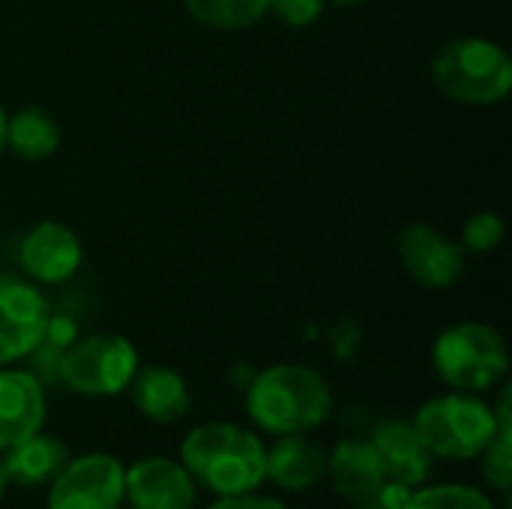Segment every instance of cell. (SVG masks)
Masks as SVG:
<instances>
[{"label":"cell","mask_w":512,"mask_h":509,"mask_svg":"<svg viewBox=\"0 0 512 509\" xmlns=\"http://www.w3.org/2000/svg\"><path fill=\"white\" fill-rule=\"evenodd\" d=\"M333 390L306 363H273L246 387V414L267 435H303L327 423Z\"/></svg>","instance_id":"cell-1"},{"label":"cell","mask_w":512,"mask_h":509,"mask_svg":"<svg viewBox=\"0 0 512 509\" xmlns=\"http://www.w3.org/2000/svg\"><path fill=\"white\" fill-rule=\"evenodd\" d=\"M267 444L240 423H201L180 444V462L210 495L255 492L264 483Z\"/></svg>","instance_id":"cell-2"},{"label":"cell","mask_w":512,"mask_h":509,"mask_svg":"<svg viewBox=\"0 0 512 509\" xmlns=\"http://www.w3.org/2000/svg\"><path fill=\"white\" fill-rule=\"evenodd\" d=\"M432 369L450 390L483 396L507 381L510 348L492 324L462 321L435 339Z\"/></svg>","instance_id":"cell-3"},{"label":"cell","mask_w":512,"mask_h":509,"mask_svg":"<svg viewBox=\"0 0 512 509\" xmlns=\"http://www.w3.org/2000/svg\"><path fill=\"white\" fill-rule=\"evenodd\" d=\"M411 423L432 459L444 462L480 459L498 432L495 408L486 399L459 390L423 402Z\"/></svg>","instance_id":"cell-4"},{"label":"cell","mask_w":512,"mask_h":509,"mask_svg":"<svg viewBox=\"0 0 512 509\" xmlns=\"http://www.w3.org/2000/svg\"><path fill=\"white\" fill-rule=\"evenodd\" d=\"M432 81L459 105H498L512 90V60L504 45L492 39L462 36L435 54Z\"/></svg>","instance_id":"cell-5"},{"label":"cell","mask_w":512,"mask_h":509,"mask_svg":"<svg viewBox=\"0 0 512 509\" xmlns=\"http://www.w3.org/2000/svg\"><path fill=\"white\" fill-rule=\"evenodd\" d=\"M138 351L120 333L75 336L57 357L54 375L60 384L87 399H108L126 393L138 372Z\"/></svg>","instance_id":"cell-6"},{"label":"cell","mask_w":512,"mask_h":509,"mask_svg":"<svg viewBox=\"0 0 512 509\" xmlns=\"http://www.w3.org/2000/svg\"><path fill=\"white\" fill-rule=\"evenodd\" d=\"M327 480L351 509H402L411 495L387 474L369 438H342L327 450Z\"/></svg>","instance_id":"cell-7"},{"label":"cell","mask_w":512,"mask_h":509,"mask_svg":"<svg viewBox=\"0 0 512 509\" xmlns=\"http://www.w3.org/2000/svg\"><path fill=\"white\" fill-rule=\"evenodd\" d=\"M126 465L108 453H84L48 483V509H120Z\"/></svg>","instance_id":"cell-8"},{"label":"cell","mask_w":512,"mask_h":509,"mask_svg":"<svg viewBox=\"0 0 512 509\" xmlns=\"http://www.w3.org/2000/svg\"><path fill=\"white\" fill-rule=\"evenodd\" d=\"M51 306L27 276L0 273V366L36 354L48 333Z\"/></svg>","instance_id":"cell-9"},{"label":"cell","mask_w":512,"mask_h":509,"mask_svg":"<svg viewBox=\"0 0 512 509\" xmlns=\"http://www.w3.org/2000/svg\"><path fill=\"white\" fill-rule=\"evenodd\" d=\"M123 504L132 509H195L198 483L180 459L147 456L126 468Z\"/></svg>","instance_id":"cell-10"},{"label":"cell","mask_w":512,"mask_h":509,"mask_svg":"<svg viewBox=\"0 0 512 509\" xmlns=\"http://www.w3.org/2000/svg\"><path fill=\"white\" fill-rule=\"evenodd\" d=\"M399 258L405 273L429 291H444L465 273L462 243L450 240L426 222H411L399 234Z\"/></svg>","instance_id":"cell-11"},{"label":"cell","mask_w":512,"mask_h":509,"mask_svg":"<svg viewBox=\"0 0 512 509\" xmlns=\"http://www.w3.org/2000/svg\"><path fill=\"white\" fill-rule=\"evenodd\" d=\"M81 261H84L81 237L57 219H45L33 225L18 246V264L24 276L36 285H60L72 279Z\"/></svg>","instance_id":"cell-12"},{"label":"cell","mask_w":512,"mask_h":509,"mask_svg":"<svg viewBox=\"0 0 512 509\" xmlns=\"http://www.w3.org/2000/svg\"><path fill=\"white\" fill-rule=\"evenodd\" d=\"M45 411L42 378L30 369L0 366V453L42 432Z\"/></svg>","instance_id":"cell-13"},{"label":"cell","mask_w":512,"mask_h":509,"mask_svg":"<svg viewBox=\"0 0 512 509\" xmlns=\"http://www.w3.org/2000/svg\"><path fill=\"white\" fill-rule=\"evenodd\" d=\"M264 480H270L282 492H306L327 480V450L309 432L303 435H279L273 447H267Z\"/></svg>","instance_id":"cell-14"},{"label":"cell","mask_w":512,"mask_h":509,"mask_svg":"<svg viewBox=\"0 0 512 509\" xmlns=\"http://www.w3.org/2000/svg\"><path fill=\"white\" fill-rule=\"evenodd\" d=\"M126 390H129L135 411L144 420L159 423V426L180 423L192 405L186 378L171 366H138Z\"/></svg>","instance_id":"cell-15"},{"label":"cell","mask_w":512,"mask_h":509,"mask_svg":"<svg viewBox=\"0 0 512 509\" xmlns=\"http://www.w3.org/2000/svg\"><path fill=\"white\" fill-rule=\"evenodd\" d=\"M369 441L375 444L387 474L402 483L405 489H417L429 480L432 474V453L426 450V444L420 441L417 429L411 420H384L372 429Z\"/></svg>","instance_id":"cell-16"},{"label":"cell","mask_w":512,"mask_h":509,"mask_svg":"<svg viewBox=\"0 0 512 509\" xmlns=\"http://www.w3.org/2000/svg\"><path fill=\"white\" fill-rule=\"evenodd\" d=\"M66 462H69V447L60 438L42 435V432H36L0 453L3 477H6V483H12L18 489L48 486Z\"/></svg>","instance_id":"cell-17"},{"label":"cell","mask_w":512,"mask_h":509,"mask_svg":"<svg viewBox=\"0 0 512 509\" xmlns=\"http://www.w3.org/2000/svg\"><path fill=\"white\" fill-rule=\"evenodd\" d=\"M6 147L27 162H39L57 153L60 147V126L57 117L39 105H27L6 117Z\"/></svg>","instance_id":"cell-18"},{"label":"cell","mask_w":512,"mask_h":509,"mask_svg":"<svg viewBox=\"0 0 512 509\" xmlns=\"http://www.w3.org/2000/svg\"><path fill=\"white\" fill-rule=\"evenodd\" d=\"M189 18L210 30H249L270 15V0H183Z\"/></svg>","instance_id":"cell-19"},{"label":"cell","mask_w":512,"mask_h":509,"mask_svg":"<svg viewBox=\"0 0 512 509\" xmlns=\"http://www.w3.org/2000/svg\"><path fill=\"white\" fill-rule=\"evenodd\" d=\"M512 390L504 387L495 417H498V432L492 438V444L483 450V480L489 483V489H495L498 495H507L512 489Z\"/></svg>","instance_id":"cell-20"},{"label":"cell","mask_w":512,"mask_h":509,"mask_svg":"<svg viewBox=\"0 0 512 509\" xmlns=\"http://www.w3.org/2000/svg\"><path fill=\"white\" fill-rule=\"evenodd\" d=\"M402 509H498L495 501L468 483H438V486H417L405 498Z\"/></svg>","instance_id":"cell-21"},{"label":"cell","mask_w":512,"mask_h":509,"mask_svg":"<svg viewBox=\"0 0 512 509\" xmlns=\"http://www.w3.org/2000/svg\"><path fill=\"white\" fill-rule=\"evenodd\" d=\"M504 240V219L498 213H474L462 228V249L465 252H492Z\"/></svg>","instance_id":"cell-22"},{"label":"cell","mask_w":512,"mask_h":509,"mask_svg":"<svg viewBox=\"0 0 512 509\" xmlns=\"http://www.w3.org/2000/svg\"><path fill=\"white\" fill-rule=\"evenodd\" d=\"M327 9V0H270V12L288 27H309Z\"/></svg>","instance_id":"cell-23"},{"label":"cell","mask_w":512,"mask_h":509,"mask_svg":"<svg viewBox=\"0 0 512 509\" xmlns=\"http://www.w3.org/2000/svg\"><path fill=\"white\" fill-rule=\"evenodd\" d=\"M207 509H288L285 501L273 498V495H261L255 492H240V495H219Z\"/></svg>","instance_id":"cell-24"},{"label":"cell","mask_w":512,"mask_h":509,"mask_svg":"<svg viewBox=\"0 0 512 509\" xmlns=\"http://www.w3.org/2000/svg\"><path fill=\"white\" fill-rule=\"evenodd\" d=\"M6 117H9V114H6V108L0 105V153L6 150Z\"/></svg>","instance_id":"cell-25"},{"label":"cell","mask_w":512,"mask_h":509,"mask_svg":"<svg viewBox=\"0 0 512 509\" xmlns=\"http://www.w3.org/2000/svg\"><path fill=\"white\" fill-rule=\"evenodd\" d=\"M327 3H336V6H348V9H354V6H363V3H369V0H327Z\"/></svg>","instance_id":"cell-26"},{"label":"cell","mask_w":512,"mask_h":509,"mask_svg":"<svg viewBox=\"0 0 512 509\" xmlns=\"http://www.w3.org/2000/svg\"><path fill=\"white\" fill-rule=\"evenodd\" d=\"M3 492H6V477H3V468H0V501H3Z\"/></svg>","instance_id":"cell-27"}]
</instances>
